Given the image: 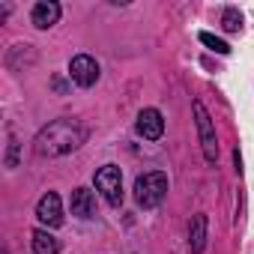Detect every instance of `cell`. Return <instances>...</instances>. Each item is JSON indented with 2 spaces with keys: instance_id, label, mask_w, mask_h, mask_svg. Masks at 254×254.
Here are the masks:
<instances>
[{
  "instance_id": "1",
  "label": "cell",
  "mask_w": 254,
  "mask_h": 254,
  "mask_svg": "<svg viewBox=\"0 0 254 254\" xmlns=\"http://www.w3.org/2000/svg\"><path fill=\"white\" fill-rule=\"evenodd\" d=\"M90 138L87 126H81L78 120H54L45 129H39V135L33 138V153L42 159H57L66 153H75L84 141Z\"/></svg>"
},
{
  "instance_id": "12",
  "label": "cell",
  "mask_w": 254,
  "mask_h": 254,
  "mask_svg": "<svg viewBox=\"0 0 254 254\" xmlns=\"http://www.w3.org/2000/svg\"><path fill=\"white\" fill-rule=\"evenodd\" d=\"M221 27H224L227 33H239V30H242V12L233 9V6H227V9L221 12Z\"/></svg>"
},
{
  "instance_id": "14",
  "label": "cell",
  "mask_w": 254,
  "mask_h": 254,
  "mask_svg": "<svg viewBox=\"0 0 254 254\" xmlns=\"http://www.w3.org/2000/svg\"><path fill=\"white\" fill-rule=\"evenodd\" d=\"M15 153H18V144H15V138L9 135V150H6V168H15Z\"/></svg>"
},
{
  "instance_id": "2",
  "label": "cell",
  "mask_w": 254,
  "mask_h": 254,
  "mask_svg": "<svg viewBox=\"0 0 254 254\" xmlns=\"http://www.w3.org/2000/svg\"><path fill=\"white\" fill-rule=\"evenodd\" d=\"M165 194H168V177L162 171H150V174L135 180V200H138V206L153 209V206H159L165 200Z\"/></svg>"
},
{
  "instance_id": "8",
  "label": "cell",
  "mask_w": 254,
  "mask_h": 254,
  "mask_svg": "<svg viewBox=\"0 0 254 254\" xmlns=\"http://www.w3.org/2000/svg\"><path fill=\"white\" fill-rule=\"evenodd\" d=\"M60 12L63 9H60L57 0H39L33 6V12H30V21H33L36 30H48V27H54L60 21Z\"/></svg>"
},
{
  "instance_id": "5",
  "label": "cell",
  "mask_w": 254,
  "mask_h": 254,
  "mask_svg": "<svg viewBox=\"0 0 254 254\" xmlns=\"http://www.w3.org/2000/svg\"><path fill=\"white\" fill-rule=\"evenodd\" d=\"M99 63L90 57V54H78V57H72V63H69V78L78 84V87H93L96 81H99Z\"/></svg>"
},
{
  "instance_id": "3",
  "label": "cell",
  "mask_w": 254,
  "mask_h": 254,
  "mask_svg": "<svg viewBox=\"0 0 254 254\" xmlns=\"http://www.w3.org/2000/svg\"><path fill=\"white\" fill-rule=\"evenodd\" d=\"M191 111H194V123H197V135H200V147H203V159L209 165H215L218 159V138H215V126H212V117L209 111L203 108L200 99L191 102Z\"/></svg>"
},
{
  "instance_id": "9",
  "label": "cell",
  "mask_w": 254,
  "mask_h": 254,
  "mask_svg": "<svg viewBox=\"0 0 254 254\" xmlns=\"http://www.w3.org/2000/svg\"><path fill=\"white\" fill-rule=\"evenodd\" d=\"M69 206H72V215H78V218H93V215H96V194H93L90 189H75Z\"/></svg>"
},
{
  "instance_id": "4",
  "label": "cell",
  "mask_w": 254,
  "mask_h": 254,
  "mask_svg": "<svg viewBox=\"0 0 254 254\" xmlns=\"http://www.w3.org/2000/svg\"><path fill=\"white\" fill-rule=\"evenodd\" d=\"M93 183H96V189L102 191V197H105L111 206H120V203H123V174H120L117 165L99 168L96 177H93Z\"/></svg>"
},
{
  "instance_id": "13",
  "label": "cell",
  "mask_w": 254,
  "mask_h": 254,
  "mask_svg": "<svg viewBox=\"0 0 254 254\" xmlns=\"http://www.w3.org/2000/svg\"><path fill=\"white\" fill-rule=\"evenodd\" d=\"M200 42H203L206 48H212L215 54H230V45H227L224 39H218V36H212V33H206V30L200 33Z\"/></svg>"
},
{
  "instance_id": "7",
  "label": "cell",
  "mask_w": 254,
  "mask_h": 254,
  "mask_svg": "<svg viewBox=\"0 0 254 254\" xmlns=\"http://www.w3.org/2000/svg\"><path fill=\"white\" fill-rule=\"evenodd\" d=\"M36 218L45 224V227H60L63 224V203H60V194L57 191H48L39 197L36 203Z\"/></svg>"
},
{
  "instance_id": "10",
  "label": "cell",
  "mask_w": 254,
  "mask_h": 254,
  "mask_svg": "<svg viewBox=\"0 0 254 254\" xmlns=\"http://www.w3.org/2000/svg\"><path fill=\"white\" fill-rule=\"evenodd\" d=\"M203 245H206V215L197 212V215L191 218V224H189V248H191L194 254H200Z\"/></svg>"
},
{
  "instance_id": "11",
  "label": "cell",
  "mask_w": 254,
  "mask_h": 254,
  "mask_svg": "<svg viewBox=\"0 0 254 254\" xmlns=\"http://www.w3.org/2000/svg\"><path fill=\"white\" fill-rule=\"evenodd\" d=\"M30 245H33V254H57V251H60V242H57V236H54V233H48L45 227L33 230V236H30Z\"/></svg>"
},
{
  "instance_id": "6",
  "label": "cell",
  "mask_w": 254,
  "mask_h": 254,
  "mask_svg": "<svg viewBox=\"0 0 254 254\" xmlns=\"http://www.w3.org/2000/svg\"><path fill=\"white\" fill-rule=\"evenodd\" d=\"M135 129L144 141H159L165 135V117L159 108H144L138 114V123H135Z\"/></svg>"
}]
</instances>
